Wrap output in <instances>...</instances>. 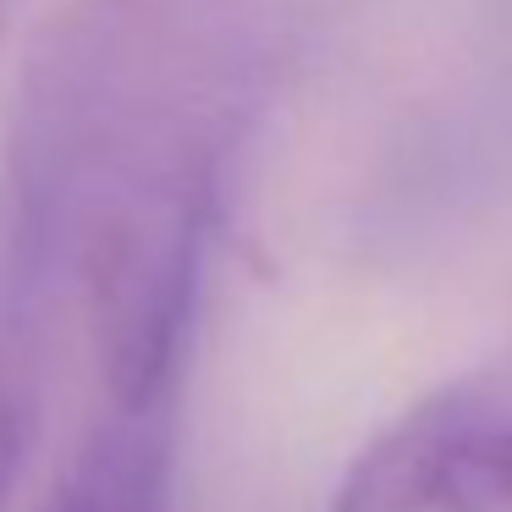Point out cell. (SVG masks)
I'll list each match as a JSON object with an SVG mask.
<instances>
[{"label": "cell", "mask_w": 512, "mask_h": 512, "mask_svg": "<svg viewBox=\"0 0 512 512\" xmlns=\"http://www.w3.org/2000/svg\"><path fill=\"white\" fill-rule=\"evenodd\" d=\"M331 512H512V364L474 369L386 424Z\"/></svg>", "instance_id": "1"}, {"label": "cell", "mask_w": 512, "mask_h": 512, "mask_svg": "<svg viewBox=\"0 0 512 512\" xmlns=\"http://www.w3.org/2000/svg\"><path fill=\"white\" fill-rule=\"evenodd\" d=\"M171 479V413L166 402L116 408L89 435L45 512H166Z\"/></svg>", "instance_id": "2"}, {"label": "cell", "mask_w": 512, "mask_h": 512, "mask_svg": "<svg viewBox=\"0 0 512 512\" xmlns=\"http://www.w3.org/2000/svg\"><path fill=\"white\" fill-rule=\"evenodd\" d=\"M28 441H34V364L23 347V320L0 298V512L23 474Z\"/></svg>", "instance_id": "3"}]
</instances>
